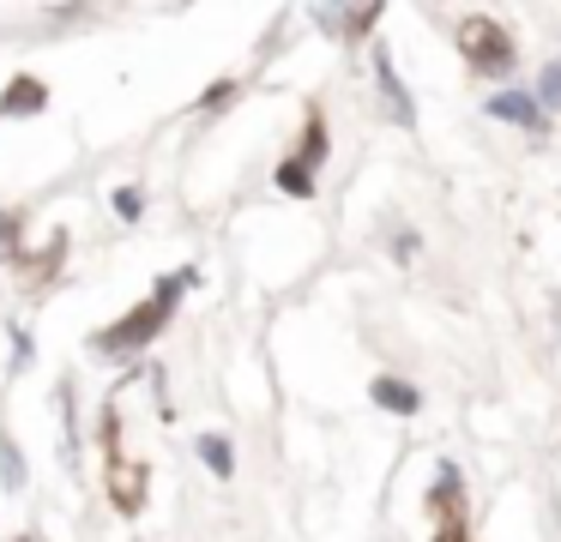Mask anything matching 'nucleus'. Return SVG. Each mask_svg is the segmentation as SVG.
<instances>
[{
    "label": "nucleus",
    "mask_w": 561,
    "mask_h": 542,
    "mask_svg": "<svg viewBox=\"0 0 561 542\" xmlns=\"http://www.w3.org/2000/svg\"><path fill=\"white\" fill-rule=\"evenodd\" d=\"M489 115H495V120H507V127H525V132H537V127H543V108H537V96L531 91H519V84H507V91H495V96H489Z\"/></svg>",
    "instance_id": "obj_3"
},
{
    "label": "nucleus",
    "mask_w": 561,
    "mask_h": 542,
    "mask_svg": "<svg viewBox=\"0 0 561 542\" xmlns=\"http://www.w3.org/2000/svg\"><path fill=\"white\" fill-rule=\"evenodd\" d=\"M230 96H236V84H230V79H224V84H211V91H206V96H199V108H224V103H230Z\"/></svg>",
    "instance_id": "obj_16"
},
{
    "label": "nucleus",
    "mask_w": 561,
    "mask_h": 542,
    "mask_svg": "<svg viewBox=\"0 0 561 542\" xmlns=\"http://www.w3.org/2000/svg\"><path fill=\"white\" fill-rule=\"evenodd\" d=\"M115 211H122V217H127V223H134V217H139V211H146V199H139V193H134V187H122V193H115Z\"/></svg>",
    "instance_id": "obj_15"
},
{
    "label": "nucleus",
    "mask_w": 561,
    "mask_h": 542,
    "mask_svg": "<svg viewBox=\"0 0 561 542\" xmlns=\"http://www.w3.org/2000/svg\"><path fill=\"white\" fill-rule=\"evenodd\" d=\"M459 55H465V67L483 72V79H507L513 60H519V48H513V31H507V24L471 12V19L459 24Z\"/></svg>",
    "instance_id": "obj_2"
},
{
    "label": "nucleus",
    "mask_w": 561,
    "mask_h": 542,
    "mask_svg": "<svg viewBox=\"0 0 561 542\" xmlns=\"http://www.w3.org/2000/svg\"><path fill=\"white\" fill-rule=\"evenodd\" d=\"M0 470H7V488H25V458H19V446L0 434Z\"/></svg>",
    "instance_id": "obj_13"
},
{
    "label": "nucleus",
    "mask_w": 561,
    "mask_h": 542,
    "mask_svg": "<svg viewBox=\"0 0 561 542\" xmlns=\"http://www.w3.org/2000/svg\"><path fill=\"white\" fill-rule=\"evenodd\" d=\"M368 397H375L387 416H416V410H423V392H416L411 380H399V373H380V380H368Z\"/></svg>",
    "instance_id": "obj_4"
},
{
    "label": "nucleus",
    "mask_w": 561,
    "mask_h": 542,
    "mask_svg": "<svg viewBox=\"0 0 561 542\" xmlns=\"http://www.w3.org/2000/svg\"><path fill=\"white\" fill-rule=\"evenodd\" d=\"M440 542H465V537H453V524H447V530H440Z\"/></svg>",
    "instance_id": "obj_17"
},
{
    "label": "nucleus",
    "mask_w": 561,
    "mask_h": 542,
    "mask_svg": "<svg viewBox=\"0 0 561 542\" xmlns=\"http://www.w3.org/2000/svg\"><path fill=\"white\" fill-rule=\"evenodd\" d=\"M375 79H380V103H387V115L399 120V127H411V120H416V103L404 96V84H399V72H392V55H387V48H375Z\"/></svg>",
    "instance_id": "obj_5"
},
{
    "label": "nucleus",
    "mask_w": 561,
    "mask_h": 542,
    "mask_svg": "<svg viewBox=\"0 0 561 542\" xmlns=\"http://www.w3.org/2000/svg\"><path fill=\"white\" fill-rule=\"evenodd\" d=\"M380 19V7H351V12H320V24H332V31H351V36H363L368 24Z\"/></svg>",
    "instance_id": "obj_10"
},
{
    "label": "nucleus",
    "mask_w": 561,
    "mask_h": 542,
    "mask_svg": "<svg viewBox=\"0 0 561 542\" xmlns=\"http://www.w3.org/2000/svg\"><path fill=\"white\" fill-rule=\"evenodd\" d=\"M428 506H435V512H453V506H465V476H459V464H440V470H435Z\"/></svg>",
    "instance_id": "obj_7"
},
{
    "label": "nucleus",
    "mask_w": 561,
    "mask_h": 542,
    "mask_svg": "<svg viewBox=\"0 0 561 542\" xmlns=\"http://www.w3.org/2000/svg\"><path fill=\"white\" fill-rule=\"evenodd\" d=\"M43 103H49V84L31 79V72H19V79L7 84V96H0V115H37Z\"/></svg>",
    "instance_id": "obj_6"
},
{
    "label": "nucleus",
    "mask_w": 561,
    "mask_h": 542,
    "mask_svg": "<svg viewBox=\"0 0 561 542\" xmlns=\"http://www.w3.org/2000/svg\"><path fill=\"white\" fill-rule=\"evenodd\" d=\"M187 284H199V272L194 265H182V272H170V277H158V289H151V301H139L127 320H115L103 337H91V349L98 356H134V349H146L151 337L170 325V313L182 308V296H187Z\"/></svg>",
    "instance_id": "obj_1"
},
{
    "label": "nucleus",
    "mask_w": 561,
    "mask_h": 542,
    "mask_svg": "<svg viewBox=\"0 0 561 542\" xmlns=\"http://www.w3.org/2000/svg\"><path fill=\"white\" fill-rule=\"evenodd\" d=\"M13 253H19V217L0 211V260H13Z\"/></svg>",
    "instance_id": "obj_14"
},
{
    "label": "nucleus",
    "mask_w": 561,
    "mask_h": 542,
    "mask_svg": "<svg viewBox=\"0 0 561 542\" xmlns=\"http://www.w3.org/2000/svg\"><path fill=\"white\" fill-rule=\"evenodd\" d=\"M199 458H206L211 476H236V452H230V440H218V434H199Z\"/></svg>",
    "instance_id": "obj_8"
},
{
    "label": "nucleus",
    "mask_w": 561,
    "mask_h": 542,
    "mask_svg": "<svg viewBox=\"0 0 561 542\" xmlns=\"http://www.w3.org/2000/svg\"><path fill=\"white\" fill-rule=\"evenodd\" d=\"M302 169H314L320 175V163H327V127H320V115L308 120V132H302V157H296Z\"/></svg>",
    "instance_id": "obj_12"
},
{
    "label": "nucleus",
    "mask_w": 561,
    "mask_h": 542,
    "mask_svg": "<svg viewBox=\"0 0 561 542\" xmlns=\"http://www.w3.org/2000/svg\"><path fill=\"white\" fill-rule=\"evenodd\" d=\"M278 187L290 193V199H314V169H302L290 157V163H278Z\"/></svg>",
    "instance_id": "obj_9"
},
{
    "label": "nucleus",
    "mask_w": 561,
    "mask_h": 542,
    "mask_svg": "<svg viewBox=\"0 0 561 542\" xmlns=\"http://www.w3.org/2000/svg\"><path fill=\"white\" fill-rule=\"evenodd\" d=\"M19 542H43V537H19Z\"/></svg>",
    "instance_id": "obj_18"
},
{
    "label": "nucleus",
    "mask_w": 561,
    "mask_h": 542,
    "mask_svg": "<svg viewBox=\"0 0 561 542\" xmlns=\"http://www.w3.org/2000/svg\"><path fill=\"white\" fill-rule=\"evenodd\" d=\"M531 96H537V108H561V60H549L543 72H537V84H531Z\"/></svg>",
    "instance_id": "obj_11"
}]
</instances>
